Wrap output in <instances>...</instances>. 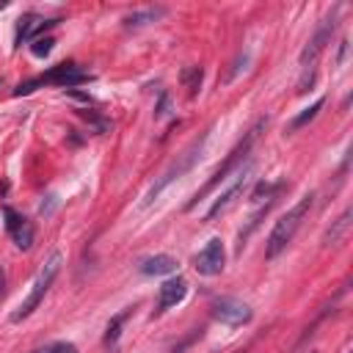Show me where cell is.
<instances>
[{
	"label": "cell",
	"mask_w": 353,
	"mask_h": 353,
	"mask_svg": "<svg viewBox=\"0 0 353 353\" xmlns=\"http://www.w3.org/2000/svg\"><path fill=\"white\" fill-rule=\"evenodd\" d=\"M188 295V281L182 276H174V279H165L157 290V303H154V312L163 314L168 309H174L176 303H182Z\"/></svg>",
	"instance_id": "cell-11"
},
{
	"label": "cell",
	"mask_w": 353,
	"mask_h": 353,
	"mask_svg": "<svg viewBox=\"0 0 353 353\" xmlns=\"http://www.w3.org/2000/svg\"><path fill=\"white\" fill-rule=\"evenodd\" d=\"M347 226H350V210H342V215L325 229V234H323V245H336V243L342 240V234L347 232Z\"/></svg>",
	"instance_id": "cell-14"
},
{
	"label": "cell",
	"mask_w": 353,
	"mask_h": 353,
	"mask_svg": "<svg viewBox=\"0 0 353 353\" xmlns=\"http://www.w3.org/2000/svg\"><path fill=\"white\" fill-rule=\"evenodd\" d=\"M201 77H204L201 66H188V69L182 72V83H185V88H188L190 97H196V91L201 88Z\"/></svg>",
	"instance_id": "cell-18"
},
{
	"label": "cell",
	"mask_w": 353,
	"mask_h": 353,
	"mask_svg": "<svg viewBox=\"0 0 353 353\" xmlns=\"http://www.w3.org/2000/svg\"><path fill=\"white\" fill-rule=\"evenodd\" d=\"M63 353H77V347H74V345H66V347H63Z\"/></svg>",
	"instance_id": "cell-23"
},
{
	"label": "cell",
	"mask_w": 353,
	"mask_h": 353,
	"mask_svg": "<svg viewBox=\"0 0 353 353\" xmlns=\"http://www.w3.org/2000/svg\"><path fill=\"white\" fill-rule=\"evenodd\" d=\"M61 19H41L39 14H25L22 19H19V30H17V44H22V41H28L33 33H39V30H44V28H52V25H58Z\"/></svg>",
	"instance_id": "cell-13"
},
{
	"label": "cell",
	"mask_w": 353,
	"mask_h": 353,
	"mask_svg": "<svg viewBox=\"0 0 353 353\" xmlns=\"http://www.w3.org/2000/svg\"><path fill=\"white\" fill-rule=\"evenodd\" d=\"M204 141H207V132H204L199 141H193L188 152H182V154H179V160H176V163H174V165H171V168H168V171H165V174H163L152 188H149V193L143 196V207H149V204H152V201H154V199H157V196H160V193H163L174 179H179L185 171H190V168L196 165V160H199V154H201V149H204Z\"/></svg>",
	"instance_id": "cell-6"
},
{
	"label": "cell",
	"mask_w": 353,
	"mask_h": 353,
	"mask_svg": "<svg viewBox=\"0 0 353 353\" xmlns=\"http://www.w3.org/2000/svg\"><path fill=\"white\" fill-rule=\"evenodd\" d=\"M226 265V251H223V243L221 237H212L207 240V245L196 254V273L199 276H218Z\"/></svg>",
	"instance_id": "cell-8"
},
{
	"label": "cell",
	"mask_w": 353,
	"mask_h": 353,
	"mask_svg": "<svg viewBox=\"0 0 353 353\" xmlns=\"http://www.w3.org/2000/svg\"><path fill=\"white\" fill-rule=\"evenodd\" d=\"M262 127H265V119H262V121H256V124H254V127L245 132V138H243V141H240V143H237V146L229 152V157H226V160L218 165V171L210 176V182H207V185H204V188H201V190H199V193L190 199L188 210H193V207H196V204H199V201H201L207 193H212V190H215V188H218V185H221V182H223V179H226L232 171H237V165H240V163L248 157V152H251L254 141L259 138V130H262Z\"/></svg>",
	"instance_id": "cell-2"
},
{
	"label": "cell",
	"mask_w": 353,
	"mask_h": 353,
	"mask_svg": "<svg viewBox=\"0 0 353 353\" xmlns=\"http://www.w3.org/2000/svg\"><path fill=\"white\" fill-rule=\"evenodd\" d=\"M85 80H88V72H83L80 66H74V63H58V66H52L50 72L39 74V77H33V80H28V83H22L14 94H17V97H25V94L36 91L39 85H61V88H72V85H80V83H85Z\"/></svg>",
	"instance_id": "cell-5"
},
{
	"label": "cell",
	"mask_w": 353,
	"mask_h": 353,
	"mask_svg": "<svg viewBox=\"0 0 353 353\" xmlns=\"http://www.w3.org/2000/svg\"><path fill=\"white\" fill-rule=\"evenodd\" d=\"M176 268H179V262H176L174 256H168V254H154V256L143 259L138 270H141L143 276H168V273H176Z\"/></svg>",
	"instance_id": "cell-12"
},
{
	"label": "cell",
	"mask_w": 353,
	"mask_h": 353,
	"mask_svg": "<svg viewBox=\"0 0 353 353\" xmlns=\"http://www.w3.org/2000/svg\"><path fill=\"white\" fill-rule=\"evenodd\" d=\"M165 14V8H143V11H135L130 17H124V25L127 28H141V25H149L154 19H160Z\"/></svg>",
	"instance_id": "cell-16"
},
{
	"label": "cell",
	"mask_w": 353,
	"mask_h": 353,
	"mask_svg": "<svg viewBox=\"0 0 353 353\" xmlns=\"http://www.w3.org/2000/svg\"><path fill=\"white\" fill-rule=\"evenodd\" d=\"M323 105H325V99H323V97H320L317 102H312V105H309L303 113H298V116L290 121V130H301V127H306V124H309V121H312V119L320 113V108H323Z\"/></svg>",
	"instance_id": "cell-17"
},
{
	"label": "cell",
	"mask_w": 353,
	"mask_h": 353,
	"mask_svg": "<svg viewBox=\"0 0 353 353\" xmlns=\"http://www.w3.org/2000/svg\"><path fill=\"white\" fill-rule=\"evenodd\" d=\"M52 36H44V39H36L33 41V47H30V52L36 55V58H44V55H50V50H52Z\"/></svg>",
	"instance_id": "cell-19"
},
{
	"label": "cell",
	"mask_w": 353,
	"mask_h": 353,
	"mask_svg": "<svg viewBox=\"0 0 353 353\" xmlns=\"http://www.w3.org/2000/svg\"><path fill=\"white\" fill-rule=\"evenodd\" d=\"M312 193H306L292 210H287L279 221H276V226L270 229V234H268V245H265V256L268 259H276L290 243H292V237H295V232L301 229V223H303V218H306V212L312 210Z\"/></svg>",
	"instance_id": "cell-1"
},
{
	"label": "cell",
	"mask_w": 353,
	"mask_h": 353,
	"mask_svg": "<svg viewBox=\"0 0 353 353\" xmlns=\"http://www.w3.org/2000/svg\"><path fill=\"white\" fill-rule=\"evenodd\" d=\"M3 290H6V270L0 268V301H3Z\"/></svg>",
	"instance_id": "cell-21"
},
{
	"label": "cell",
	"mask_w": 353,
	"mask_h": 353,
	"mask_svg": "<svg viewBox=\"0 0 353 353\" xmlns=\"http://www.w3.org/2000/svg\"><path fill=\"white\" fill-rule=\"evenodd\" d=\"M61 254L55 251V254H50L47 256V262L39 268V273H36V279H33V284H30V292H28V298L17 306V312L11 314V323H19V320H25V317H30L36 309H39V303L44 301V295H47V290L52 287V281H55V276H58V270H61Z\"/></svg>",
	"instance_id": "cell-3"
},
{
	"label": "cell",
	"mask_w": 353,
	"mask_h": 353,
	"mask_svg": "<svg viewBox=\"0 0 353 353\" xmlns=\"http://www.w3.org/2000/svg\"><path fill=\"white\" fill-rule=\"evenodd\" d=\"M251 171H254V165L248 163L245 168H237L234 171V179H232V185L212 201V207L207 210V221H212V218H218V215H223L234 201H237V196L245 190V185H248V179H251Z\"/></svg>",
	"instance_id": "cell-7"
},
{
	"label": "cell",
	"mask_w": 353,
	"mask_h": 353,
	"mask_svg": "<svg viewBox=\"0 0 353 353\" xmlns=\"http://www.w3.org/2000/svg\"><path fill=\"white\" fill-rule=\"evenodd\" d=\"M334 28H336V14H328V17H325V19L317 25L314 36L306 41V47H303V52H301L303 77H301V83H298V94H303V91H306V85H312V80H314V63H317L320 52L325 50V44L331 41Z\"/></svg>",
	"instance_id": "cell-4"
},
{
	"label": "cell",
	"mask_w": 353,
	"mask_h": 353,
	"mask_svg": "<svg viewBox=\"0 0 353 353\" xmlns=\"http://www.w3.org/2000/svg\"><path fill=\"white\" fill-rule=\"evenodd\" d=\"M188 345H190V339H185V342H182L176 350H171V353H185V347H188Z\"/></svg>",
	"instance_id": "cell-22"
},
{
	"label": "cell",
	"mask_w": 353,
	"mask_h": 353,
	"mask_svg": "<svg viewBox=\"0 0 353 353\" xmlns=\"http://www.w3.org/2000/svg\"><path fill=\"white\" fill-rule=\"evenodd\" d=\"M130 317V309H124V312H119L110 323H108V328H105V347L113 353L116 350V345H119V336H121V325H124V320Z\"/></svg>",
	"instance_id": "cell-15"
},
{
	"label": "cell",
	"mask_w": 353,
	"mask_h": 353,
	"mask_svg": "<svg viewBox=\"0 0 353 353\" xmlns=\"http://www.w3.org/2000/svg\"><path fill=\"white\" fill-rule=\"evenodd\" d=\"M63 347H66V342H55V345L39 347V350H33V353H63Z\"/></svg>",
	"instance_id": "cell-20"
},
{
	"label": "cell",
	"mask_w": 353,
	"mask_h": 353,
	"mask_svg": "<svg viewBox=\"0 0 353 353\" xmlns=\"http://www.w3.org/2000/svg\"><path fill=\"white\" fill-rule=\"evenodd\" d=\"M212 317L221 320V323H226V325H243V323H248V320L254 317V312H251V306L243 303V301L221 298V301L212 303Z\"/></svg>",
	"instance_id": "cell-9"
},
{
	"label": "cell",
	"mask_w": 353,
	"mask_h": 353,
	"mask_svg": "<svg viewBox=\"0 0 353 353\" xmlns=\"http://www.w3.org/2000/svg\"><path fill=\"white\" fill-rule=\"evenodd\" d=\"M3 218H6V232L11 234L14 245L22 248V251H28L33 245V223L28 218H22L19 212H14L11 207L3 210Z\"/></svg>",
	"instance_id": "cell-10"
}]
</instances>
